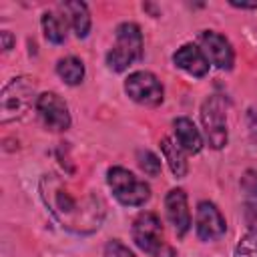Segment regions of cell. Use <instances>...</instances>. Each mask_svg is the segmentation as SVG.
<instances>
[{"label":"cell","mask_w":257,"mask_h":257,"mask_svg":"<svg viewBox=\"0 0 257 257\" xmlns=\"http://www.w3.org/2000/svg\"><path fill=\"white\" fill-rule=\"evenodd\" d=\"M38 191L50 215L66 231L90 235L100 229L106 215V205L96 193H86L82 199H76L62 179L52 173L40 177Z\"/></svg>","instance_id":"6da1fadb"},{"label":"cell","mask_w":257,"mask_h":257,"mask_svg":"<svg viewBox=\"0 0 257 257\" xmlns=\"http://www.w3.org/2000/svg\"><path fill=\"white\" fill-rule=\"evenodd\" d=\"M36 82L30 76H16L8 80L0 94V122H12L22 118L30 106H36Z\"/></svg>","instance_id":"7a4b0ae2"},{"label":"cell","mask_w":257,"mask_h":257,"mask_svg":"<svg viewBox=\"0 0 257 257\" xmlns=\"http://www.w3.org/2000/svg\"><path fill=\"white\" fill-rule=\"evenodd\" d=\"M143 58V32L135 22H122L114 32V46L106 54V64L112 72H124L131 64Z\"/></svg>","instance_id":"3957f363"},{"label":"cell","mask_w":257,"mask_h":257,"mask_svg":"<svg viewBox=\"0 0 257 257\" xmlns=\"http://www.w3.org/2000/svg\"><path fill=\"white\" fill-rule=\"evenodd\" d=\"M131 233H133L135 245L141 251H145L147 255H151V257H177V251L165 241L161 219L155 213H151V211L139 213L137 219L133 221Z\"/></svg>","instance_id":"277c9868"},{"label":"cell","mask_w":257,"mask_h":257,"mask_svg":"<svg viewBox=\"0 0 257 257\" xmlns=\"http://www.w3.org/2000/svg\"><path fill=\"white\" fill-rule=\"evenodd\" d=\"M106 183L114 199L124 207H141L151 199L149 183L141 181L135 173L124 167H110L106 171Z\"/></svg>","instance_id":"5b68a950"},{"label":"cell","mask_w":257,"mask_h":257,"mask_svg":"<svg viewBox=\"0 0 257 257\" xmlns=\"http://www.w3.org/2000/svg\"><path fill=\"white\" fill-rule=\"evenodd\" d=\"M201 122L207 135V141L213 149H223L229 141L227 131V100L221 94H211L201 104Z\"/></svg>","instance_id":"8992f818"},{"label":"cell","mask_w":257,"mask_h":257,"mask_svg":"<svg viewBox=\"0 0 257 257\" xmlns=\"http://www.w3.org/2000/svg\"><path fill=\"white\" fill-rule=\"evenodd\" d=\"M124 92L131 100L143 106H159L165 98V88L161 80L149 70L131 72L124 80Z\"/></svg>","instance_id":"52a82bcc"},{"label":"cell","mask_w":257,"mask_h":257,"mask_svg":"<svg viewBox=\"0 0 257 257\" xmlns=\"http://www.w3.org/2000/svg\"><path fill=\"white\" fill-rule=\"evenodd\" d=\"M36 112L42 124L52 133H62L70 128V112L68 104L56 92H42L36 100Z\"/></svg>","instance_id":"ba28073f"},{"label":"cell","mask_w":257,"mask_h":257,"mask_svg":"<svg viewBox=\"0 0 257 257\" xmlns=\"http://www.w3.org/2000/svg\"><path fill=\"white\" fill-rule=\"evenodd\" d=\"M227 223L221 211L211 201H201L195 213V233L201 241H217L225 235Z\"/></svg>","instance_id":"9c48e42d"},{"label":"cell","mask_w":257,"mask_h":257,"mask_svg":"<svg viewBox=\"0 0 257 257\" xmlns=\"http://www.w3.org/2000/svg\"><path fill=\"white\" fill-rule=\"evenodd\" d=\"M199 40H201V46H203L201 50L205 52V56L211 64H215L221 70H231L233 68L235 52L231 48V42L223 34H219L215 30H203Z\"/></svg>","instance_id":"30bf717a"},{"label":"cell","mask_w":257,"mask_h":257,"mask_svg":"<svg viewBox=\"0 0 257 257\" xmlns=\"http://www.w3.org/2000/svg\"><path fill=\"white\" fill-rule=\"evenodd\" d=\"M165 213L177 237L183 239L191 229V211L187 205V193L183 189H171L165 195Z\"/></svg>","instance_id":"8fae6325"},{"label":"cell","mask_w":257,"mask_h":257,"mask_svg":"<svg viewBox=\"0 0 257 257\" xmlns=\"http://www.w3.org/2000/svg\"><path fill=\"white\" fill-rule=\"evenodd\" d=\"M173 62H175V66H179L181 70H185L187 74H191L195 78H203L211 66L205 52L195 44H183L173 54Z\"/></svg>","instance_id":"7c38bea8"},{"label":"cell","mask_w":257,"mask_h":257,"mask_svg":"<svg viewBox=\"0 0 257 257\" xmlns=\"http://www.w3.org/2000/svg\"><path fill=\"white\" fill-rule=\"evenodd\" d=\"M243 193V219L249 233L257 235V171L247 169L241 177Z\"/></svg>","instance_id":"4fadbf2b"},{"label":"cell","mask_w":257,"mask_h":257,"mask_svg":"<svg viewBox=\"0 0 257 257\" xmlns=\"http://www.w3.org/2000/svg\"><path fill=\"white\" fill-rule=\"evenodd\" d=\"M173 131H175V137H177V143L179 147L185 151V153H191V155H197L201 149H203V137L199 133V128L195 126V122L187 116H177L173 120Z\"/></svg>","instance_id":"5bb4252c"},{"label":"cell","mask_w":257,"mask_h":257,"mask_svg":"<svg viewBox=\"0 0 257 257\" xmlns=\"http://www.w3.org/2000/svg\"><path fill=\"white\" fill-rule=\"evenodd\" d=\"M60 8L66 12V18L70 20V26H72L74 34L78 38H86L88 32H90V12H88V6L84 2L70 0V2H62Z\"/></svg>","instance_id":"9a60e30c"},{"label":"cell","mask_w":257,"mask_h":257,"mask_svg":"<svg viewBox=\"0 0 257 257\" xmlns=\"http://www.w3.org/2000/svg\"><path fill=\"white\" fill-rule=\"evenodd\" d=\"M161 151H163V157H165L171 173L177 179H183L187 175V171H189V163H187L185 151L179 147V143H175L173 139L165 137V139H161Z\"/></svg>","instance_id":"2e32d148"},{"label":"cell","mask_w":257,"mask_h":257,"mask_svg":"<svg viewBox=\"0 0 257 257\" xmlns=\"http://www.w3.org/2000/svg\"><path fill=\"white\" fill-rule=\"evenodd\" d=\"M56 74L70 86H76L84 78V64L76 56H64L56 62Z\"/></svg>","instance_id":"e0dca14e"},{"label":"cell","mask_w":257,"mask_h":257,"mask_svg":"<svg viewBox=\"0 0 257 257\" xmlns=\"http://www.w3.org/2000/svg\"><path fill=\"white\" fill-rule=\"evenodd\" d=\"M42 30H44V38L52 44H62L66 40V18L54 14V12H44L42 18Z\"/></svg>","instance_id":"ac0fdd59"},{"label":"cell","mask_w":257,"mask_h":257,"mask_svg":"<svg viewBox=\"0 0 257 257\" xmlns=\"http://www.w3.org/2000/svg\"><path fill=\"white\" fill-rule=\"evenodd\" d=\"M137 163L141 167V171L149 177H159L161 175V159L149 151V149H141L137 151Z\"/></svg>","instance_id":"d6986e66"},{"label":"cell","mask_w":257,"mask_h":257,"mask_svg":"<svg viewBox=\"0 0 257 257\" xmlns=\"http://www.w3.org/2000/svg\"><path fill=\"white\" fill-rule=\"evenodd\" d=\"M235 257H257V235H243L235 247Z\"/></svg>","instance_id":"ffe728a7"},{"label":"cell","mask_w":257,"mask_h":257,"mask_svg":"<svg viewBox=\"0 0 257 257\" xmlns=\"http://www.w3.org/2000/svg\"><path fill=\"white\" fill-rule=\"evenodd\" d=\"M104 257H137L122 241L118 239H110L106 245H104Z\"/></svg>","instance_id":"44dd1931"},{"label":"cell","mask_w":257,"mask_h":257,"mask_svg":"<svg viewBox=\"0 0 257 257\" xmlns=\"http://www.w3.org/2000/svg\"><path fill=\"white\" fill-rule=\"evenodd\" d=\"M0 40H2V50L4 52H8L12 46H14V36H12V32H8V30H2L0 32Z\"/></svg>","instance_id":"7402d4cb"},{"label":"cell","mask_w":257,"mask_h":257,"mask_svg":"<svg viewBox=\"0 0 257 257\" xmlns=\"http://www.w3.org/2000/svg\"><path fill=\"white\" fill-rule=\"evenodd\" d=\"M229 4H231V6H235V8H245V10H257V2H237V0H231Z\"/></svg>","instance_id":"603a6c76"},{"label":"cell","mask_w":257,"mask_h":257,"mask_svg":"<svg viewBox=\"0 0 257 257\" xmlns=\"http://www.w3.org/2000/svg\"><path fill=\"white\" fill-rule=\"evenodd\" d=\"M251 139H253V143L257 145V118L251 120Z\"/></svg>","instance_id":"cb8c5ba5"}]
</instances>
